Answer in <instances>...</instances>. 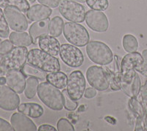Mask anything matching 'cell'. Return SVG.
Returning <instances> with one entry per match:
<instances>
[{"label": "cell", "instance_id": "1", "mask_svg": "<svg viewBox=\"0 0 147 131\" xmlns=\"http://www.w3.org/2000/svg\"><path fill=\"white\" fill-rule=\"evenodd\" d=\"M39 99L49 108L53 111H61L64 107L62 92L49 82H41L38 88Z\"/></svg>", "mask_w": 147, "mask_h": 131}, {"label": "cell", "instance_id": "2", "mask_svg": "<svg viewBox=\"0 0 147 131\" xmlns=\"http://www.w3.org/2000/svg\"><path fill=\"white\" fill-rule=\"evenodd\" d=\"M27 62L46 72H56L60 70L58 59L41 49H32L29 51Z\"/></svg>", "mask_w": 147, "mask_h": 131}, {"label": "cell", "instance_id": "3", "mask_svg": "<svg viewBox=\"0 0 147 131\" xmlns=\"http://www.w3.org/2000/svg\"><path fill=\"white\" fill-rule=\"evenodd\" d=\"M86 52L90 61L99 65H108L113 60V54L110 47L99 41L88 42L86 46Z\"/></svg>", "mask_w": 147, "mask_h": 131}, {"label": "cell", "instance_id": "4", "mask_svg": "<svg viewBox=\"0 0 147 131\" xmlns=\"http://www.w3.org/2000/svg\"><path fill=\"white\" fill-rule=\"evenodd\" d=\"M63 35L69 43L77 47L87 45L90 41V35L86 28L76 22L64 24Z\"/></svg>", "mask_w": 147, "mask_h": 131}, {"label": "cell", "instance_id": "5", "mask_svg": "<svg viewBox=\"0 0 147 131\" xmlns=\"http://www.w3.org/2000/svg\"><path fill=\"white\" fill-rule=\"evenodd\" d=\"M28 50L26 47H13L7 55H5L0 64V68L6 73L10 70H20L27 61Z\"/></svg>", "mask_w": 147, "mask_h": 131}, {"label": "cell", "instance_id": "6", "mask_svg": "<svg viewBox=\"0 0 147 131\" xmlns=\"http://www.w3.org/2000/svg\"><path fill=\"white\" fill-rule=\"evenodd\" d=\"M60 14L66 20L76 23H81L85 20L86 11L81 4L71 0H61L58 5Z\"/></svg>", "mask_w": 147, "mask_h": 131}, {"label": "cell", "instance_id": "7", "mask_svg": "<svg viewBox=\"0 0 147 131\" xmlns=\"http://www.w3.org/2000/svg\"><path fill=\"white\" fill-rule=\"evenodd\" d=\"M144 62L142 55L139 52H131L126 55L121 63V82H124L127 84H130L134 76L136 74L135 68Z\"/></svg>", "mask_w": 147, "mask_h": 131}, {"label": "cell", "instance_id": "8", "mask_svg": "<svg viewBox=\"0 0 147 131\" xmlns=\"http://www.w3.org/2000/svg\"><path fill=\"white\" fill-rule=\"evenodd\" d=\"M86 87L85 77L80 71H74L67 79L66 91L71 98L78 101L83 97Z\"/></svg>", "mask_w": 147, "mask_h": 131}, {"label": "cell", "instance_id": "9", "mask_svg": "<svg viewBox=\"0 0 147 131\" xmlns=\"http://www.w3.org/2000/svg\"><path fill=\"white\" fill-rule=\"evenodd\" d=\"M86 78L90 86L98 91H105L110 87V82L105 69L100 66H90L86 72Z\"/></svg>", "mask_w": 147, "mask_h": 131}, {"label": "cell", "instance_id": "10", "mask_svg": "<svg viewBox=\"0 0 147 131\" xmlns=\"http://www.w3.org/2000/svg\"><path fill=\"white\" fill-rule=\"evenodd\" d=\"M59 55L63 62L70 67H80L84 62L83 54L80 49L73 44H62L60 46Z\"/></svg>", "mask_w": 147, "mask_h": 131}, {"label": "cell", "instance_id": "11", "mask_svg": "<svg viewBox=\"0 0 147 131\" xmlns=\"http://www.w3.org/2000/svg\"><path fill=\"white\" fill-rule=\"evenodd\" d=\"M4 15L7 24L14 31H26L28 28V22L22 11L13 7H7L4 9Z\"/></svg>", "mask_w": 147, "mask_h": 131}, {"label": "cell", "instance_id": "12", "mask_svg": "<svg viewBox=\"0 0 147 131\" xmlns=\"http://www.w3.org/2000/svg\"><path fill=\"white\" fill-rule=\"evenodd\" d=\"M85 22L94 32H105L108 30V19L105 14L100 10H89L86 12Z\"/></svg>", "mask_w": 147, "mask_h": 131}, {"label": "cell", "instance_id": "13", "mask_svg": "<svg viewBox=\"0 0 147 131\" xmlns=\"http://www.w3.org/2000/svg\"><path fill=\"white\" fill-rule=\"evenodd\" d=\"M20 103V98L17 93L8 86L0 85V108L5 111H14Z\"/></svg>", "mask_w": 147, "mask_h": 131}, {"label": "cell", "instance_id": "14", "mask_svg": "<svg viewBox=\"0 0 147 131\" xmlns=\"http://www.w3.org/2000/svg\"><path fill=\"white\" fill-rule=\"evenodd\" d=\"M6 84L17 94H22L26 86V75L20 70H10L5 73Z\"/></svg>", "mask_w": 147, "mask_h": 131}, {"label": "cell", "instance_id": "15", "mask_svg": "<svg viewBox=\"0 0 147 131\" xmlns=\"http://www.w3.org/2000/svg\"><path fill=\"white\" fill-rule=\"evenodd\" d=\"M10 124L16 131H35V123L22 113H14L10 118Z\"/></svg>", "mask_w": 147, "mask_h": 131}, {"label": "cell", "instance_id": "16", "mask_svg": "<svg viewBox=\"0 0 147 131\" xmlns=\"http://www.w3.org/2000/svg\"><path fill=\"white\" fill-rule=\"evenodd\" d=\"M38 44L42 51L51 55L57 56L60 53V43L52 35H49L48 34L42 35L38 38Z\"/></svg>", "mask_w": 147, "mask_h": 131}, {"label": "cell", "instance_id": "17", "mask_svg": "<svg viewBox=\"0 0 147 131\" xmlns=\"http://www.w3.org/2000/svg\"><path fill=\"white\" fill-rule=\"evenodd\" d=\"M50 22L49 18L44 19V20L38 21L32 24L29 29L32 44H37L38 41V38L42 35H47L49 33V24Z\"/></svg>", "mask_w": 147, "mask_h": 131}, {"label": "cell", "instance_id": "18", "mask_svg": "<svg viewBox=\"0 0 147 131\" xmlns=\"http://www.w3.org/2000/svg\"><path fill=\"white\" fill-rule=\"evenodd\" d=\"M52 11L50 7L44 5H34L27 12V17L31 22L44 20L50 16Z\"/></svg>", "mask_w": 147, "mask_h": 131}, {"label": "cell", "instance_id": "19", "mask_svg": "<svg viewBox=\"0 0 147 131\" xmlns=\"http://www.w3.org/2000/svg\"><path fill=\"white\" fill-rule=\"evenodd\" d=\"M18 112H21L27 116L33 119H38L44 114V108L37 103H22L18 107Z\"/></svg>", "mask_w": 147, "mask_h": 131}, {"label": "cell", "instance_id": "20", "mask_svg": "<svg viewBox=\"0 0 147 131\" xmlns=\"http://www.w3.org/2000/svg\"><path fill=\"white\" fill-rule=\"evenodd\" d=\"M9 40L16 47H29L32 44L30 34L27 33L25 31L12 32L9 35Z\"/></svg>", "mask_w": 147, "mask_h": 131}, {"label": "cell", "instance_id": "21", "mask_svg": "<svg viewBox=\"0 0 147 131\" xmlns=\"http://www.w3.org/2000/svg\"><path fill=\"white\" fill-rule=\"evenodd\" d=\"M47 80L57 88L62 89L66 86L68 77L66 74L61 72L49 73L47 75Z\"/></svg>", "mask_w": 147, "mask_h": 131}, {"label": "cell", "instance_id": "22", "mask_svg": "<svg viewBox=\"0 0 147 131\" xmlns=\"http://www.w3.org/2000/svg\"><path fill=\"white\" fill-rule=\"evenodd\" d=\"M64 22L62 18L55 16L50 20L49 24V33L53 37H59L63 30Z\"/></svg>", "mask_w": 147, "mask_h": 131}, {"label": "cell", "instance_id": "23", "mask_svg": "<svg viewBox=\"0 0 147 131\" xmlns=\"http://www.w3.org/2000/svg\"><path fill=\"white\" fill-rule=\"evenodd\" d=\"M13 7L25 13L30 8V4L27 0H0V7Z\"/></svg>", "mask_w": 147, "mask_h": 131}, {"label": "cell", "instance_id": "24", "mask_svg": "<svg viewBox=\"0 0 147 131\" xmlns=\"http://www.w3.org/2000/svg\"><path fill=\"white\" fill-rule=\"evenodd\" d=\"M22 72L25 74L26 76L30 77H35L38 80H44L47 78V72L38 68L35 67L34 66L28 63H25L22 69Z\"/></svg>", "mask_w": 147, "mask_h": 131}, {"label": "cell", "instance_id": "25", "mask_svg": "<svg viewBox=\"0 0 147 131\" xmlns=\"http://www.w3.org/2000/svg\"><path fill=\"white\" fill-rule=\"evenodd\" d=\"M39 86L38 79L35 77H30L26 81L24 95L27 99H32L36 94Z\"/></svg>", "mask_w": 147, "mask_h": 131}, {"label": "cell", "instance_id": "26", "mask_svg": "<svg viewBox=\"0 0 147 131\" xmlns=\"http://www.w3.org/2000/svg\"><path fill=\"white\" fill-rule=\"evenodd\" d=\"M122 44L124 50L129 53L136 52L138 49V42L137 38L131 34H127L124 35L122 40Z\"/></svg>", "mask_w": 147, "mask_h": 131}, {"label": "cell", "instance_id": "27", "mask_svg": "<svg viewBox=\"0 0 147 131\" xmlns=\"http://www.w3.org/2000/svg\"><path fill=\"white\" fill-rule=\"evenodd\" d=\"M128 104L130 111L136 115V117H144V107L137 97H130Z\"/></svg>", "mask_w": 147, "mask_h": 131}, {"label": "cell", "instance_id": "28", "mask_svg": "<svg viewBox=\"0 0 147 131\" xmlns=\"http://www.w3.org/2000/svg\"><path fill=\"white\" fill-rule=\"evenodd\" d=\"M88 6L92 10L104 11L108 7V0H85Z\"/></svg>", "mask_w": 147, "mask_h": 131}, {"label": "cell", "instance_id": "29", "mask_svg": "<svg viewBox=\"0 0 147 131\" xmlns=\"http://www.w3.org/2000/svg\"><path fill=\"white\" fill-rule=\"evenodd\" d=\"M10 34V30L7 22L5 19L4 12L0 7V38H7Z\"/></svg>", "mask_w": 147, "mask_h": 131}, {"label": "cell", "instance_id": "30", "mask_svg": "<svg viewBox=\"0 0 147 131\" xmlns=\"http://www.w3.org/2000/svg\"><path fill=\"white\" fill-rule=\"evenodd\" d=\"M13 49V44L10 40L2 41L0 39V64L5 55H7L9 52Z\"/></svg>", "mask_w": 147, "mask_h": 131}, {"label": "cell", "instance_id": "31", "mask_svg": "<svg viewBox=\"0 0 147 131\" xmlns=\"http://www.w3.org/2000/svg\"><path fill=\"white\" fill-rule=\"evenodd\" d=\"M63 97V103H64V108L68 111H73L77 109L78 104L76 101L73 100L71 98L69 97V95L67 93L65 89H63L62 91Z\"/></svg>", "mask_w": 147, "mask_h": 131}, {"label": "cell", "instance_id": "32", "mask_svg": "<svg viewBox=\"0 0 147 131\" xmlns=\"http://www.w3.org/2000/svg\"><path fill=\"white\" fill-rule=\"evenodd\" d=\"M140 80L138 74H136L134 76V78L131 83V95L132 97H137L140 91Z\"/></svg>", "mask_w": 147, "mask_h": 131}, {"label": "cell", "instance_id": "33", "mask_svg": "<svg viewBox=\"0 0 147 131\" xmlns=\"http://www.w3.org/2000/svg\"><path fill=\"white\" fill-rule=\"evenodd\" d=\"M57 130L59 131H74V128L70 122L65 118H62L58 120L57 124Z\"/></svg>", "mask_w": 147, "mask_h": 131}, {"label": "cell", "instance_id": "34", "mask_svg": "<svg viewBox=\"0 0 147 131\" xmlns=\"http://www.w3.org/2000/svg\"><path fill=\"white\" fill-rule=\"evenodd\" d=\"M41 5H44L49 7L55 8L58 7L59 4L61 2V0H37Z\"/></svg>", "mask_w": 147, "mask_h": 131}, {"label": "cell", "instance_id": "35", "mask_svg": "<svg viewBox=\"0 0 147 131\" xmlns=\"http://www.w3.org/2000/svg\"><path fill=\"white\" fill-rule=\"evenodd\" d=\"M135 130H147V125L144 120V117H137Z\"/></svg>", "mask_w": 147, "mask_h": 131}, {"label": "cell", "instance_id": "36", "mask_svg": "<svg viewBox=\"0 0 147 131\" xmlns=\"http://www.w3.org/2000/svg\"><path fill=\"white\" fill-rule=\"evenodd\" d=\"M14 129L12 127L11 124L6 120L0 118V131H13Z\"/></svg>", "mask_w": 147, "mask_h": 131}, {"label": "cell", "instance_id": "37", "mask_svg": "<svg viewBox=\"0 0 147 131\" xmlns=\"http://www.w3.org/2000/svg\"><path fill=\"white\" fill-rule=\"evenodd\" d=\"M96 89L94 88H88L84 93V97L86 99H92L96 96Z\"/></svg>", "mask_w": 147, "mask_h": 131}, {"label": "cell", "instance_id": "38", "mask_svg": "<svg viewBox=\"0 0 147 131\" xmlns=\"http://www.w3.org/2000/svg\"><path fill=\"white\" fill-rule=\"evenodd\" d=\"M135 70L138 72H139L140 74H141L142 75L147 77V63L144 62L143 63H141L140 65L138 66L135 68Z\"/></svg>", "mask_w": 147, "mask_h": 131}, {"label": "cell", "instance_id": "39", "mask_svg": "<svg viewBox=\"0 0 147 131\" xmlns=\"http://www.w3.org/2000/svg\"><path fill=\"white\" fill-rule=\"evenodd\" d=\"M140 98H141V102H144V100L147 99V80L146 81L145 84L140 88Z\"/></svg>", "mask_w": 147, "mask_h": 131}, {"label": "cell", "instance_id": "40", "mask_svg": "<svg viewBox=\"0 0 147 131\" xmlns=\"http://www.w3.org/2000/svg\"><path fill=\"white\" fill-rule=\"evenodd\" d=\"M38 131H56L57 130L55 129L52 125H49V124H43L40 125L38 129Z\"/></svg>", "mask_w": 147, "mask_h": 131}, {"label": "cell", "instance_id": "41", "mask_svg": "<svg viewBox=\"0 0 147 131\" xmlns=\"http://www.w3.org/2000/svg\"><path fill=\"white\" fill-rule=\"evenodd\" d=\"M142 57L144 58V62L147 63V49H144L142 52Z\"/></svg>", "mask_w": 147, "mask_h": 131}, {"label": "cell", "instance_id": "42", "mask_svg": "<svg viewBox=\"0 0 147 131\" xmlns=\"http://www.w3.org/2000/svg\"><path fill=\"white\" fill-rule=\"evenodd\" d=\"M6 83V78L5 77H0V85H5Z\"/></svg>", "mask_w": 147, "mask_h": 131}, {"label": "cell", "instance_id": "43", "mask_svg": "<svg viewBox=\"0 0 147 131\" xmlns=\"http://www.w3.org/2000/svg\"><path fill=\"white\" fill-rule=\"evenodd\" d=\"M71 1H74L77 2H80V3H84L85 2V0H71Z\"/></svg>", "mask_w": 147, "mask_h": 131}, {"label": "cell", "instance_id": "44", "mask_svg": "<svg viewBox=\"0 0 147 131\" xmlns=\"http://www.w3.org/2000/svg\"><path fill=\"white\" fill-rule=\"evenodd\" d=\"M4 74H5V73L3 71H2V69L0 68V77H2V76H3Z\"/></svg>", "mask_w": 147, "mask_h": 131}, {"label": "cell", "instance_id": "45", "mask_svg": "<svg viewBox=\"0 0 147 131\" xmlns=\"http://www.w3.org/2000/svg\"><path fill=\"white\" fill-rule=\"evenodd\" d=\"M30 2H31V3H33V2H35V0H30Z\"/></svg>", "mask_w": 147, "mask_h": 131}]
</instances>
